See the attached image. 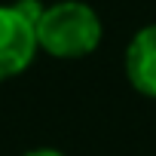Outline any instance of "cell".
<instances>
[{
  "label": "cell",
  "mask_w": 156,
  "mask_h": 156,
  "mask_svg": "<svg viewBox=\"0 0 156 156\" xmlns=\"http://www.w3.org/2000/svg\"><path fill=\"white\" fill-rule=\"evenodd\" d=\"M34 31L37 46L52 58H86L101 46L104 37L98 12L83 0H61L43 6Z\"/></svg>",
  "instance_id": "cell-1"
},
{
  "label": "cell",
  "mask_w": 156,
  "mask_h": 156,
  "mask_svg": "<svg viewBox=\"0 0 156 156\" xmlns=\"http://www.w3.org/2000/svg\"><path fill=\"white\" fill-rule=\"evenodd\" d=\"M43 12L40 0L0 3V83L12 80L31 67L37 55V19Z\"/></svg>",
  "instance_id": "cell-2"
},
{
  "label": "cell",
  "mask_w": 156,
  "mask_h": 156,
  "mask_svg": "<svg viewBox=\"0 0 156 156\" xmlns=\"http://www.w3.org/2000/svg\"><path fill=\"white\" fill-rule=\"evenodd\" d=\"M126 80L138 95L156 98V22L144 25L129 40V46H126Z\"/></svg>",
  "instance_id": "cell-3"
},
{
  "label": "cell",
  "mask_w": 156,
  "mask_h": 156,
  "mask_svg": "<svg viewBox=\"0 0 156 156\" xmlns=\"http://www.w3.org/2000/svg\"><path fill=\"white\" fill-rule=\"evenodd\" d=\"M25 156H64L61 150H52V147H37V150H28Z\"/></svg>",
  "instance_id": "cell-4"
}]
</instances>
